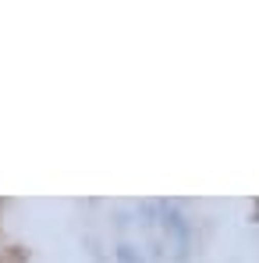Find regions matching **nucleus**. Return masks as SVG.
I'll list each match as a JSON object with an SVG mask.
<instances>
[{
  "mask_svg": "<svg viewBox=\"0 0 259 263\" xmlns=\"http://www.w3.org/2000/svg\"><path fill=\"white\" fill-rule=\"evenodd\" d=\"M160 228H164V231L171 235L174 242L181 246V253H177V256L185 260V256H188V242H192V228H188V217H185L177 206L164 203V210H160Z\"/></svg>",
  "mask_w": 259,
  "mask_h": 263,
  "instance_id": "nucleus-1",
  "label": "nucleus"
},
{
  "mask_svg": "<svg viewBox=\"0 0 259 263\" xmlns=\"http://www.w3.org/2000/svg\"><path fill=\"white\" fill-rule=\"evenodd\" d=\"M114 260H117V263H146V260H142V253H138L131 242H125V238L114 246Z\"/></svg>",
  "mask_w": 259,
  "mask_h": 263,
  "instance_id": "nucleus-3",
  "label": "nucleus"
},
{
  "mask_svg": "<svg viewBox=\"0 0 259 263\" xmlns=\"http://www.w3.org/2000/svg\"><path fill=\"white\" fill-rule=\"evenodd\" d=\"M164 203H167V199H146V203L138 206V217H142V224H146V228H153V224L160 220V210H164Z\"/></svg>",
  "mask_w": 259,
  "mask_h": 263,
  "instance_id": "nucleus-2",
  "label": "nucleus"
},
{
  "mask_svg": "<svg viewBox=\"0 0 259 263\" xmlns=\"http://www.w3.org/2000/svg\"><path fill=\"white\" fill-rule=\"evenodd\" d=\"M114 228L125 231V228H128V214H114Z\"/></svg>",
  "mask_w": 259,
  "mask_h": 263,
  "instance_id": "nucleus-4",
  "label": "nucleus"
}]
</instances>
